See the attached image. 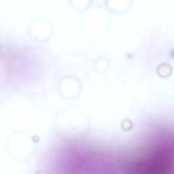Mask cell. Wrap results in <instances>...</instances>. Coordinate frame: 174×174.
<instances>
[{
	"label": "cell",
	"instance_id": "obj_1",
	"mask_svg": "<svg viewBox=\"0 0 174 174\" xmlns=\"http://www.w3.org/2000/svg\"><path fill=\"white\" fill-rule=\"evenodd\" d=\"M146 155L145 174H174V146L151 145Z\"/></svg>",
	"mask_w": 174,
	"mask_h": 174
},
{
	"label": "cell",
	"instance_id": "obj_2",
	"mask_svg": "<svg viewBox=\"0 0 174 174\" xmlns=\"http://www.w3.org/2000/svg\"><path fill=\"white\" fill-rule=\"evenodd\" d=\"M33 27V33L34 34L33 36H35L36 38H39L41 40H44L45 38H47L48 36L47 34H48V30H47L48 28H47L46 25L38 24L34 25Z\"/></svg>",
	"mask_w": 174,
	"mask_h": 174
},
{
	"label": "cell",
	"instance_id": "obj_3",
	"mask_svg": "<svg viewBox=\"0 0 174 174\" xmlns=\"http://www.w3.org/2000/svg\"><path fill=\"white\" fill-rule=\"evenodd\" d=\"M157 71L160 76L163 78H166L171 75L172 72V68L169 64L163 63L159 65Z\"/></svg>",
	"mask_w": 174,
	"mask_h": 174
},
{
	"label": "cell",
	"instance_id": "obj_4",
	"mask_svg": "<svg viewBox=\"0 0 174 174\" xmlns=\"http://www.w3.org/2000/svg\"><path fill=\"white\" fill-rule=\"evenodd\" d=\"M170 55L172 57L174 58V50L171 51Z\"/></svg>",
	"mask_w": 174,
	"mask_h": 174
},
{
	"label": "cell",
	"instance_id": "obj_5",
	"mask_svg": "<svg viewBox=\"0 0 174 174\" xmlns=\"http://www.w3.org/2000/svg\"><path fill=\"white\" fill-rule=\"evenodd\" d=\"M36 174H47V173L43 172H39Z\"/></svg>",
	"mask_w": 174,
	"mask_h": 174
}]
</instances>
